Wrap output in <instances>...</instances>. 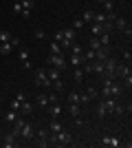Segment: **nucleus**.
Instances as JSON below:
<instances>
[{
	"label": "nucleus",
	"mask_w": 132,
	"mask_h": 148,
	"mask_svg": "<svg viewBox=\"0 0 132 148\" xmlns=\"http://www.w3.org/2000/svg\"><path fill=\"white\" fill-rule=\"evenodd\" d=\"M121 91H123V86H121L119 80H106V77H101V97H117L119 99Z\"/></svg>",
	"instance_id": "f257e3e1"
},
{
	"label": "nucleus",
	"mask_w": 132,
	"mask_h": 148,
	"mask_svg": "<svg viewBox=\"0 0 132 148\" xmlns=\"http://www.w3.org/2000/svg\"><path fill=\"white\" fill-rule=\"evenodd\" d=\"M33 137H35V124H31V122H22L18 139H24V142H33Z\"/></svg>",
	"instance_id": "f03ea898"
},
{
	"label": "nucleus",
	"mask_w": 132,
	"mask_h": 148,
	"mask_svg": "<svg viewBox=\"0 0 132 148\" xmlns=\"http://www.w3.org/2000/svg\"><path fill=\"white\" fill-rule=\"evenodd\" d=\"M49 66H55L57 71H66V66H68L66 56H62V53H51L49 56Z\"/></svg>",
	"instance_id": "7ed1b4c3"
},
{
	"label": "nucleus",
	"mask_w": 132,
	"mask_h": 148,
	"mask_svg": "<svg viewBox=\"0 0 132 148\" xmlns=\"http://www.w3.org/2000/svg\"><path fill=\"white\" fill-rule=\"evenodd\" d=\"M112 27L117 31H121V33H126L128 38L132 36V29H130V25L126 22V18H119V16H114V20H112Z\"/></svg>",
	"instance_id": "20e7f679"
},
{
	"label": "nucleus",
	"mask_w": 132,
	"mask_h": 148,
	"mask_svg": "<svg viewBox=\"0 0 132 148\" xmlns=\"http://www.w3.org/2000/svg\"><path fill=\"white\" fill-rule=\"evenodd\" d=\"M35 144L38 146H42V148H46L49 146V128H35Z\"/></svg>",
	"instance_id": "39448f33"
},
{
	"label": "nucleus",
	"mask_w": 132,
	"mask_h": 148,
	"mask_svg": "<svg viewBox=\"0 0 132 148\" xmlns=\"http://www.w3.org/2000/svg\"><path fill=\"white\" fill-rule=\"evenodd\" d=\"M35 84L42 86V88H51V80H49V75H46L44 69H38V71H35Z\"/></svg>",
	"instance_id": "423d86ee"
},
{
	"label": "nucleus",
	"mask_w": 132,
	"mask_h": 148,
	"mask_svg": "<svg viewBox=\"0 0 132 148\" xmlns=\"http://www.w3.org/2000/svg\"><path fill=\"white\" fill-rule=\"evenodd\" d=\"M99 144L104 148H117V146H121V139H119V137H114V135H104Z\"/></svg>",
	"instance_id": "0eeeda50"
},
{
	"label": "nucleus",
	"mask_w": 132,
	"mask_h": 148,
	"mask_svg": "<svg viewBox=\"0 0 132 148\" xmlns=\"http://www.w3.org/2000/svg\"><path fill=\"white\" fill-rule=\"evenodd\" d=\"M73 142V135H70L68 130H60V133H57V137H55V144L57 146H68V144Z\"/></svg>",
	"instance_id": "6e6552de"
},
{
	"label": "nucleus",
	"mask_w": 132,
	"mask_h": 148,
	"mask_svg": "<svg viewBox=\"0 0 132 148\" xmlns=\"http://www.w3.org/2000/svg\"><path fill=\"white\" fill-rule=\"evenodd\" d=\"M18 58H20V62L24 64V69H33L31 60H29V49H26V47H22V49L18 51Z\"/></svg>",
	"instance_id": "1a4fd4ad"
},
{
	"label": "nucleus",
	"mask_w": 132,
	"mask_h": 148,
	"mask_svg": "<svg viewBox=\"0 0 132 148\" xmlns=\"http://www.w3.org/2000/svg\"><path fill=\"white\" fill-rule=\"evenodd\" d=\"M128 75H132L130 64H119V62H117V80H121V77H128Z\"/></svg>",
	"instance_id": "9d476101"
},
{
	"label": "nucleus",
	"mask_w": 132,
	"mask_h": 148,
	"mask_svg": "<svg viewBox=\"0 0 132 148\" xmlns=\"http://www.w3.org/2000/svg\"><path fill=\"white\" fill-rule=\"evenodd\" d=\"M44 71H46V75H49L51 84H53V82H57V80H62V71H57L55 66H49V69H44Z\"/></svg>",
	"instance_id": "9b49d317"
},
{
	"label": "nucleus",
	"mask_w": 132,
	"mask_h": 148,
	"mask_svg": "<svg viewBox=\"0 0 132 148\" xmlns=\"http://www.w3.org/2000/svg\"><path fill=\"white\" fill-rule=\"evenodd\" d=\"M2 146H5V148H13V146H18V137L13 135V133L5 135V137H2Z\"/></svg>",
	"instance_id": "f8f14e48"
},
{
	"label": "nucleus",
	"mask_w": 132,
	"mask_h": 148,
	"mask_svg": "<svg viewBox=\"0 0 132 148\" xmlns=\"http://www.w3.org/2000/svg\"><path fill=\"white\" fill-rule=\"evenodd\" d=\"M68 62L73 64V69H75V66H82V64H84L86 60H84V56H82V53H70Z\"/></svg>",
	"instance_id": "ddd939ff"
},
{
	"label": "nucleus",
	"mask_w": 132,
	"mask_h": 148,
	"mask_svg": "<svg viewBox=\"0 0 132 148\" xmlns=\"http://www.w3.org/2000/svg\"><path fill=\"white\" fill-rule=\"evenodd\" d=\"M20 117H22V115H20L18 111H11V108H9V111L5 113V122H7V124H13V122H18Z\"/></svg>",
	"instance_id": "4468645a"
},
{
	"label": "nucleus",
	"mask_w": 132,
	"mask_h": 148,
	"mask_svg": "<svg viewBox=\"0 0 132 148\" xmlns=\"http://www.w3.org/2000/svg\"><path fill=\"white\" fill-rule=\"evenodd\" d=\"M79 18L84 20V25H90V22H93V20H95V11H93V9H84Z\"/></svg>",
	"instance_id": "2eb2a0df"
},
{
	"label": "nucleus",
	"mask_w": 132,
	"mask_h": 148,
	"mask_svg": "<svg viewBox=\"0 0 132 148\" xmlns=\"http://www.w3.org/2000/svg\"><path fill=\"white\" fill-rule=\"evenodd\" d=\"M31 113H33V104L24 99V102L20 104V115H31Z\"/></svg>",
	"instance_id": "dca6fc26"
},
{
	"label": "nucleus",
	"mask_w": 132,
	"mask_h": 148,
	"mask_svg": "<svg viewBox=\"0 0 132 148\" xmlns=\"http://www.w3.org/2000/svg\"><path fill=\"white\" fill-rule=\"evenodd\" d=\"M84 77H86V73L82 71V66H75V71H73V80H75L77 84H82Z\"/></svg>",
	"instance_id": "f3484780"
},
{
	"label": "nucleus",
	"mask_w": 132,
	"mask_h": 148,
	"mask_svg": "<svg viewBox=\"0 0 132 148\" xmlns=\"http://www.w3.org/2000/svg\"><path fill=\"white\" fill-rule=\"evenodd\" d=\"M60 130H62V124H60V119H57V117H53V122L49 124V133H55V135H57Z\"/></svg>",
	"instance_id": "a211bd4d"
},
{
	"label": "nucleus",
	"mask_w": 132,
	"mask_h": 148,
	"mask_svg": "<svg viewBox=\"0 0 132 148\" xmlns=\"http://www.w3.org/2000/svg\"><path fill=\"white\" fill-rule=\"evenodd\" d=\"M64 40H68V42H75V29H70V27H66V29L62 31Z\"/></svg>",
	"instance_id": "6ab92c4d"
},
{
	"label": "nucleus",
	"mask_w": 132,
	"mask_h": 148,
	"mask_svg": "<svg viewBox=\"0 0 132 148\" xmlns=\"http://www.w3.org/2000/svg\"><path fill=\"white\" fill-rule=\"evenodd\" d=\"M20 5H22V11H31L33 13V9H35V0H22Z\"/></svg>",
	"instance_id": "aec40b11"
},
{
	"label": "nucleus",
	"mask_w": 132,
	"mask_h": 148,
	"mask_svg": "<svg viewBox=\"0 0 132 148\" xmlns=\"http://www.w3.org/2000/svg\"><path fill=\"white\" fill-rule=\"evenodd\" d=\"M49 113H51V117H60V115H62V106H60V104H51Z\"/></svg>",
	"instance_id": "412c9836"
},
{
	"label": "nucleus",
	"mask_w": 132,
	"mask_h": 148,
	"mask_svg": "<svg viewBox=\"0 0 132 148\" xmlns=\"http://www.w3.org/2000/svg\"><path fill=\"white\" fill-rule=\"evenodd\" d=\"M11 51H13L11 42H0V56H9Z\"/></svg>",
	"instance_id": "4be33fe9"
},
{
	"label": "nucleus",
	"mask_w": 132,
	"mask_h": 148,
	"mask_svg": "<svg viewBox=\"0 0 132 148\" xmlns=\"http://www.w3.org/2000/svg\"><path fill=\"white\" fill-rule=\"evenodd\" d=\"M99 49H104V47H101V42L97 40V36H93V38H90V51H95V53H97ZM108 49H110V47H108Z\"/></svg>",
	"instance_id": "5701e85b"
},
{
	"label": "nucleus",
	"mask_w": 132,
	"mask_h": 148,
	"mask_svg": "<svg viewBox=\"0 0 132 148\" xmlns=\"http://www.w3.org/2000/svg\"><path fill=\"white\" fill-rule=\"evenodd\" d=\"M68 113H70V117H77V115H82V106H79V104H70Z\"/></svg>",
	"instance_id": "b1692460"
},
{
	"label": "nucleus",
	"mask_w": 132,
	"mask_h": 148,
	"mask_svg": "<svg viewBox=\"0 0 132 148\" xmlns=\"http://www.w3.org/2000/svg\"><path fill=\"white\" fill-rule=\"evenodd\" d=\"M35 104H38V106H49V95L40 93L38 97H35Z\"/></svg>",
	"instance_id": "393cba45"
},
{
	"label": "nucleus",
	"mask_w": 132,
	"mask_h": 148,
	"mask_svg": "<svg viewBox=\"0 0 132 148\" xmlns=\"http://www.w3.org/2000/svg\"><path fill=\"white\" fill-rule=\"evenodd\" d=\"M97 40L101 42V47H110V33H101L97 36Z\"/></svg>",
	"instance_id": "a878e982"
},
{
	"label": "nucleus",
	"mask_w": 132,
	"mask_h": 148,
	"mask_svg": "<svg viewBox=\"0 0 132 148\" xmlns=\"http://www.w3.org/2000/svg\"><path fill=\"white\" fill-rule=\"evenodd\" d=\"M90 31H93V36H101V33H104V27L97 25V22H90Z\"/></svg>",
	"instance_id": "bb28decb"
},
{
	"label": "nucleus",
	"mask_w": 132,
	"mask_h": 148,
	"mask_svg": "<svg viewBox=\"0 0 132 148\" xmlns=\"http://www.w3.org/2000/svg\"><path fill=\"white\" fill-rule=\"evenodd\" d=\"M84 27H86V25H84V20H82V18H75V20H73V25H70V29H75V31H82Z\"/></svg>",
	"instance_id": "cd10ccee"
},
{
	"label": "nucleus",
	"mask_w": 132,
	"mask_h": 148,
	"mask_svg": "<svg viewBox=\"0 0 132 148\" xmlns=\"http://www.w3.org/2000/svg\"><path fill=\"white\" fill-rule=\"evenodd\" d=\"M95 113H97V117H99V119H104V117H106V115H108V113H106V108L101 106V102H99V104H97V106H95Z\"/></svg>",
	"instance_id": "c85d7f7f"
},
{
	"label": "nucleus",
	"mask_w": 132,
	"mask_h": 148,
	"mask_svg": "<svg viewBox=\"0 0 132 148\" xmlns=\"http://www.w3.org/2000/svg\"><path fill=\"white\" fill-rule=\"evenodd\" d=\"M90 102H93V99H90V95H88V93L84 91L82 95H79V104H82V106H88Z\"/></svg>",
	"instance_id": "c756f323"
},
{
	"label": "nucleus",
	"mask_w": 132,
	"mask_h": 148,
	"mask_svg": "<svg viewBox=\"0 0 132 148\" xmlns=\"http://www.w3.org/2000/svg\"><path fill=\"white\" fill-rule=\"evenodd\" d=\"M84 91H86L88 95H90V99H97V97H99V91H97V88H95V86H86V88H84Z\"/></svg>",
	"instance_id": "7c9ffc66"
},
{
	"label": "nucleus",
	"mask_w": 132,
	"mask_h": 148,
	"mask_svg": "<svg viewBox=\"0 0 132 148\" xmlns=\"http://www.w3.org/2000/svg\"><path fill=\"white\" fill-rule=\"evenodd\" d=\"M49 51H51V53H62V47H60V44L53 40V42L49 44ZM62 56H64V53H62Z\"/></svg>",
	"instance_id": "2f4dec72"
},
{
	"label": "nucleus",
	"mask_w": 132,
	"mask_h": 148,
	"mask_svg": "<svg viewBox=\"0 0 132 148\" xmlns=\"http://www.w3.org/2000/svg\"><path fill=\"white\" fill-rule=\"evenodd\" d=\"M112 9H114V0H106L104 2V13H112Z\"/></svg>",
	"instance_id": "473e14b6"
},
{
	"label": "nucleus",
	"mask_w": 132,
	"mask_h": 148,
	"mask_svg": "<svg viewBox=\"0 0 132 148\" xmlns=\"http://www.w3.org/2000/svg\"><path fill=\"white\" fill-rule=\"evenodd\" d=\"M9 40H11V31L2 29V31H0V42H9Z\"/></svg>",
	"instance_id": "72a5a7b5"
},
{
	"label": "nucleus",
	"mask_w": 132,
	"mask_h": 148,
	"mask_svg": "<svg viewBox=\"0 0 132 148\" xmlns=\"http://www.w3.org/2000/svg\"><path fill=\"white\" fill-rule=\"evenodd\" d=\"M68 102L70 104H79V93H68ZM82 106V104H79Z\"/></svg>",
	"instance_id": "f704fd0d"
},
{
	"label": "nucleus",
	"mask_w": 132,
	"mask_h": 148,
	"mask_svg": "<svg viewBox=\"0 0 132 148\" xmlns=\"http://www.w3.org/2000/svg\"><path fill=\"white\" fill-rule=\"evenodd\" d=\"M33 36H35V40H44L46 33H44V29H35V31H33Z\"/></svg>",
	"instance_id": "c9c22d12"
},
{
	"label": "nucleus",
	"mask_w": 132,
	"mask_h": 148,
	"mask_svg": "<svg viewBox=\"0 0 132 148\" xmlns=\"http://www.w3.org/2000/svg\"><path fill=\"white\" fill-rule=\"evenodd\" d=\"M51 88H55V91L60 93V91H62V88H64V82H62V80H57V82H53V84H51Z\"/></svg>",
	"instance_id": "e433bc0d"
},
{
	"label": "nucleus",
	"mask_w": 132,
	"mask_h": 148,
	"mask_svg": "<svg viewBox=\"0 0 132 148\" xmlns=\"http://www.w3.org/2000/svg\"><path fill=\"white\" fill-rule=\"evenodd\" d=\"M9 42H11V47H13V49H18V47H20V38L11 33V40H9Z\"/></svg>",
	"instance_id": "4c0bfd02"
},
{
	"label": "nucleus",
	"mask_w": 132,
	"mask_h": 148,
	"mask_svg": "<svg viewBox=\"0 0 132 148\" xmlns=\"http://www.w3.org/2000/svg\"><path fill=\"white\" fill-rule=\"evenodd\" d=\"M49 104H57V93H49Z\"/></svg>",
	"instance_id": "58836bf2"
},
{
	"label": "nucleus",
	"mask_w": 132,
	"mask_h": 148,
	"mask_svg": "<svg viewBox=\"0 0 132 148\" xmlns=\"http://www.w3.org/2000/svg\"><path fill=\"white\" fill-rule=\"evenodd\" d=\"M13 13H22V5L20 2H13Z\"/></svg>",
	"instance_id": "ea45409f"
},
{
	"label": "nucleus",
	"mask_w": 132,
	"mask_h": 148,
	"mask_svg": "<svg viewBox=\"0 0 132 148\" xmlns=\"http://www.w3.org/2000/svg\"><path fill=\"white\" fill-rule=\"evenodd\" d=\"M75 124H77V126H84V124H86V119H84L82 115H77V117H75Z\"/></svg>",
	"instance_id": "a19ab883"
},
{
	"label": "nucleus",
	"mask_w": 132,
	"mask_h": 148,
	"mask_svg": "<svg viewBox=\"0 0 132 148\" xmlns=\"http://www.w3.org/2000/svg\"><path fill=\"white\" fill-rule=\"evenodd\" d=\"M123 60H126V64H130V60H132V56H130V51H126V53H123Z\"/></svg>",
	"instance_id": "79ce46f5"
},
{
	"label": "nucleus",
	"mask_w": 132,
	"mask_h": 148,
	"mask_svg": "<svg viewBox=\"0 0 132 148\" xmlns=\"http://www.w3.org/2000/svg\"><path fill=\"white\" fill-rule=\"evenodd\" d=\"M13 2H22V0H13Z\"/></svg>",
	"instance_id": "37998d69"
},
{
	"label": "nucleus",
	"mask_w": 132,
	"mask_h": 148,
	"mask_svg": "<svg viewBox=\"0 0 132 148\" xmlns=\"http://www.w3.org/2000/svg\"><path fill=\"white\" fill-rule=\"evenodd\" d=\"M99 2H101V5H104V2H106V0H99Z\"/></svg>",
	"instance_id": "c03bdc74"
},
{
	"label": "nucleus",
	"mask_w": 132,
	"mask_h": 148,
	"mask_svg": "<svg viewBox=\"0 0 132 148\" xmlns=\"http://www.w3.org/2000/svg\"><path fill=\"white\" fill-rule=\"evenodd\" d=\"M0 139H2V130H0Z\"/></svg>",
	"instance_id": "a18cd8bd"
},
{
	"label": "nucleus",
	"mask_w": 132,
	"mask_h": 148,
	"mask_svg": "<svg viewBox=\"0 0 132 148\" xmlns=\"http://www.w3.org/2000/svg\"><path fill=\"white\" fill-rule=\"evenodd\" d=\"M0 146H2V139H0Z\"/></svg>",
	"instance_id": "49530a36"
}]
</instances>
